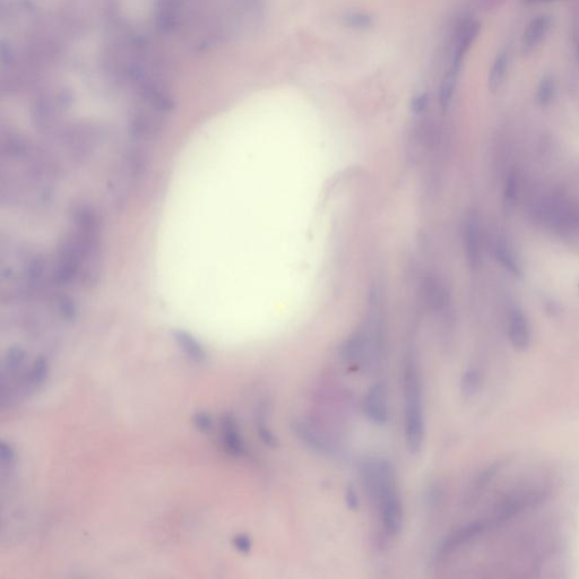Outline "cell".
Instances as JSON below:
<instances>
[{
	"mask_svg": "<svg viewBox=\"0 0 579 579\" xmlns=\"http://www.w3.org/2000/svg\"><path fill=\"white\" fill-rule=\"evenodd\" d=\"M478 32H480V24L478 21H465L460 26V31L457 33L455 49H453V57H451V67L447 71L458 75L464 57H465L466 53L472 46V43L478 37Z\"/></svg>",
	"mask_w": 579,
	"mask_h": 579,
	"instance_id": "cell-9",
	"label": "cell"
},
{
	"mask_svg": "<svg viewBox=\"0 0 579 579\" xmlns=\"http://www.w3.org/2000/svg\"><path fill=\"white\" fill-rule=\"evenodd\" d=\"M25 358H26V354H25L24 349L19 347H12L7 352L6 358H5V365H6L8 371L14 372V371L21 368L24 363Z\"/></svg>",
	"mask_w": 579,
	"mask_h": 579,
	"instance_id": "cell-20",
	"label": "cell"
},
{
	"mask_svg": "<svg viewBox=\"0 0 579 579\" xmlns=\"http://www.w3.org/2000/svg\"><path fill=\"white\" fill-rule=\"evenodd\" d=\"M148 159L143 148L130 146L123 150L107 179V197L116 211H123L135 195L148 171Z\"/></svg>",
	"mask_w": 579,
	"mask_h": 579,
	"instance_id": "cell-3",
	"label": "cell"
},
{
	"mask_svg": "<svg viewBox=\"0 0 579 579\" xmlns=\"http://www.w3.org/2000/svg\"><path fill=\"white\" fill-rule=\"evenodd\" d=\"M57 306H58V311L60 316L67 320V322H73L77 316V306L74 301L71 300V297H60L57 301Z\"/></svg>",
	"mask_w": 579,
	"mask_h": 579,
	"instance_id": "cell-22",
	"label": "cell"
},
{
	"mask_svg": "<svg viewBox=\"0 0 579 579\" xmlns=\"http://www.w3.org/2000/svg\"><path fill=\"white\" fill-rule=\"evenodd\" d=\"M578 58H579V46H578Z\"/></svg>",
	"mask_w": 579,
	"mask_h": 579,
	"instance_id": "cell-31",
	"label": "cell"
},
{
	"mask_svg": "<svg viewBox=\"0 0 579 579\" xmlns=\"http://www.w3.org/2000/svg\"><path fill=\"white\" fill-rule=\"evenodd\" d=\"M344 23L351 28H367L372 24V21H371L370 16L362 14V12H353L345 16Z\"/></svg>",
	"mask_w": 579,
	"mask_h": 579,
	"instance_id": "cell-24",
	"label": "cell"
},
{
	"mask_svg": "<svg viewBox=\"0 0 579 579\" xmlns=\"http://www.w3.org/2000/svg\"><path fill=\"white\" fill-rule=\"evenodd\" d=\"M232 544L240 553H243V555H247V553L252 551V539L248 535H245V534H238V535L233 537Z\"/></svg>",
	"mask_w": 579,
	"mask_h": 579,
	"instance_id": "cell-27",
	"label": "cell"
},
{
	"mask_svg": "<svg viewBox=\"0 0 579 579\" xmlns=\"http://www.w3.org/2000/svg\"><path fill=\"white\" fill-rule=\"evenodd\" d=\"M263 0H157L154 26L184 48L202 51L252 28Z\"/></svg>",
	"mask_w": 579,
	"mask_h": 579,
	"instance_id": "cell-1",
	"label": "cell"
},
{
	"mask_svg": "<svg viewBox=\"0 0 579 579\" xmlns=\"http://www.w3.org/2000/svg\"><path fill=\"white\" fill-rule=\"evenodd\" d=\"M363 412L374 424H385L390 419L386 387L383 383L372 385L363 399Z\"/></svg>",
	"mask_w": 579,
	"mask_h": 579,
	"instance_id": "cell-7",
	"label": "cell"
},
{
	"mask_svg": "<svg viewBox=\"0 0 579 579\" xmlns=\"http://www.w3.org/2000/svg\"><path fill=\"white\" fill-rule=\"evenodd\" d=\"M518 181L515 175H509L507 184H505V193H503V202L507 209L515 204L517 200Z\"/></svg>",
	"mask_w": 579,
	"mask_h": 579,
	"instance_id": "cell-23",
	"label": "cell"
},
{
	"mask_svg": "<svg viewBox=\"0 0 579 579\" xmlns=\"http://www.w3.org/2000/svg\"><path fill=\"white\" fill-rule=\"evenodd\" d=\"M292 429L300 442H304L311 451L322 453H331L335 451L334 444L313 423L297 420L292 423Z\"/></svg>",
	"mask_w": 579,
	"mask_h": 579,
	"instance_id": "cell-8",
	"label": "cell"
},
{
	"mask_svg": "<svg viewBox=\"0 0 579 579\" xmlns=\"http://www.w3.org/2000/svg\"><path fill=\"white\" fill-rule=\"evenodd\" d=\"M347 505H349V508L356 509L358 508V496H356V492L354 491L353 487H347Z\"/></svg>",
	"mask_w": 579,
	"mask_h": 579,
	"instance_id": "cell-29",
	"label": "cell"
},
{
	"mask_svg": "<svg viewBox=\"0 0 579 579\" xmlns=\"http://www.w3.org/2000/svg\"><path fill=\"white\" fill-rule=\"evenodd\" d=\"M508 337L512 347L525 349L530 343V328L525 313L518 308L509 311Z\"/></svg>",
	"mask_w": 579,
	"mask_h": 579,
	"instance_id": "cell-10",
	"label": "cell"
},
{
	"mask_svg": "<svg viewBox=\"0 0 579 579\" xmlns=\"http://www.w3.org/2000/svg\"><path fill=\"white\" fill-rule=\"evenodd\" d=\"M463 243L466 261L471 270H476L482 261L481 225L478 216L469 213L463 222Z\"/></svg>",
	"mask_w": 579,
	"mask_h": 579,
	"instance_id": "cell-6",
	"label": "cell"
},
{
	"mask_svg": "<svg viewBox=\"0 0 579 579\" xmlns=\"http://www.w3.org/2000/svg\"><path fill=\"white\" fill-rule=\"evenodd\" d=\"M193 424H195V426L200 432L207 433V432L211 431L214 423H213V417H211V414L207 413V412L200 411L197 412L193 415Z\"/></svg>",
	"mask_w": 579,
	"mask_h": 579,
	"instance_id": "cell-25",
	"label": "cell"
},
{
	"mask_svg": "<svg viewBox=\"0 0 579 579\" xmlns=\"http://www.w3.org/2000/svg\"><path fill=\"white\" fill-rule=\"evenodd\" d=\"M494 256H496V261L501 263V266L505 270H508L512 275L517 276V277L521 275L519 261H518L515 252H512V249L510 248L507 240H496V245H494Z\"/></svg>",
	"mask_w": 579,
	"mask_h": 579,
	"instance_id": "cell-15",
	"label": "cell"
},
{
	"mask_svg": "<svg viewBox=\"0 0 579 579\" xmlns=\"http://www.w3.org/2000/svg\"><path fill=\"white\" fill-rule=\"evenodd\" d=\"M172 337L179 349L184 352V356L195 363H204L207 361V352L196 337L184 331L175 329L172 331Z\"/></svg>",
	"mask_w": 579,
	"mask_h": 579,
	"instance_id": "cell-13",
	"label": "cell"
},
{
	"mask_svg": "<svg viewBox=\"0 0 579 579\" xmlns=\"http://www.w3.org/2000/svg\"><path fill=\"white\" fill-rule=\"evenodd\" d=\"M405 442L410 453L420 451L426 433L422 380L413 356L405 360L403 371Z\"/></svg>",
	"mask_w": 579,
	"mask_h": 579,
	"instance_id": "cell-4",
	"label": "cell"
},
{
	"mask_svg": "<svg viewBox=\"0 0 579 579\" xmlns=\"http://www.w3.org/2000/svg\"><path fill=\"white\" fill-rule=\"evenodd\" d=\"M550 28V17L546 15L537 16L530 21L521 37L523 53H530L537 49L539 43L546 37Z\"/></svg>",
	"mask_w": 579,
	"mask_h": 579,
	"instance_id": "cell-12",
	"label": "cell"
},
{
	"mask_svg": "<svg viewBox=\"0 0 579 579\" xmlns=\"http://www.w3.org/2000/svg\"><path fill=\"white\" fill-rule=\"evenodd\" d=\"M46 374H48V362L44 356H39L35 358L32 365L30 374H28V385L35 390L44 383Z\"/></svg>",
	"mask_w": 579,
	"mask_h": 579,
	"instance_id": "cell-18",
	"label": "cell"
},
{
	"mask_svg": "<svg viewBox=\"0 0 579 579\" xmlns=\"http://www.w3.org/2000/svg\"><path fill=\"white\" fill-rule=\"evenodd\" d=\"M0 456H1L3 469H12L15 466V451L10 444L5 442H1Z\"/></svg>",
	"mask_w": 579,
	"mask_h": 579,
	"instance_id": "cell-26",
	"label": "cell"
},
{
	"mask_svg": "<svg viewBox=\"0 0 579 579\" xmlns=\"http://www.w3.org/2000/svg\"><path fill=\"white\" fill-rule=\"evenodd\" d=\"M487 530H489V526L485 519L473 521L465 526L460 527L442 541L437 550V559L444 560V559L449 558L460 548H463L467 543L472 542L473 539L480 537Z\"/></svg>",
	"mask_w": 579,
	"mask_h": 579,
	"instance_id": "cell-5",
	"label": "cell"
},
{
	"mask_svg": "<svg viewBox=\"0 0 579 579\" xmlns=\"http://www.w3.org/2000/svg\"><path fill=\"white\" fill-rule=\"evenodd\" d=\"M257 432L263 444L268 447H275L276 444H277V439L275 438L273 432L270 431V428L266 426L265 414L261 413V412L258 413L257 415Z\"/></svg>",
	"mask_w": 579,
	"mask_h": 579,
	"instance_id": "cell-21",
	"label": "cell"
},
{
	"mask_svg": "<svg viewBox=\"0 0 579 579\" xmlns=\"http://www.w3.org/2000/svg\"><path fill=\"white\" fill-rule=\"evenodd\" d=\"M222 440L227 453L233 456H243L245 453V444L240 433L239 426L234 415L224 413L221 420Z\"/></svg>",
	"mask_w": 579,
	"mask_h": 579,
	"instance_id": "cell-11",
	"label": "cell"
},
{
	"mask_svg": "<svg viewBox=\"0 0 579 579\" xmlns=\"http://www.w3.org/2000/svg\"><path fill=\"white\" fill-rule=\"evenodd\" d=\"M528 1H546V0H528Z\"/></svg>",
	"mask_w": 579,
	"mask_h": 579,
	"instance_id": "cell-30",
	"label": "cell"
},
{
	"mask_svg": "<svg viewBox=\"0 0 579 579\" xmlns=\"http://www.w3.org/2000/svg\"><path fill=\"white\" fill-rule=\"evenodd\" d=\"M555 95V82L551 75H546L539 80L537 91V102L539 107L551 105Z\"/></svg>",
	"mask_w": 579,
	"mask_h": 579,
	"instance_id": "cell-17",
	"label": "cell"
},
{
	"mask_svg": "<svg viewBox=\"0 0 579 579\" xmlns=\"http://www.w3.org/2000/svg\"><path fill=\"white\" fill-rule=\"evenodd\" d=\"M423 297L432 310L444 309L449 302L447 288L435 276H426L423 282Z\"/></svg>",
	"mask_w": 579,
	"mask_h": 579,
	"instance_id": "cell-14",
	"label": "cell"
},
{
	"mask_svg": "<svg viewBox=\"0 0 579 579\" xmlns=\"http://www.w3.org/2000/svg\"><path fill=\"white\" fill-rule=\"evenodd\" d=\"M365 490L379 507L383 530L390 537L397 535L403 526V505L396 487L392 465L385 460H372L362 466Z\"/></svg>",
	"mask_w": 579,
	"mask_h": 579,
	"instance_id": "cell-2",
	"label": "cell"
},
{
	"mask_svg": "<svg viewBox=\"0 0 579 579\" xmlns=\"http://www.w3.org/2000/svg\"><path fill=\"white\" fill-rule=\"evenodd\" d=\"M426 107H428V96H426V94L417 95L412 100L411 107L415 114H421L426 110Z\"/></svg>",
	"mask_w": 579,
	"mask_h": 579,
	"instance_id": "cell-28",
	"label": "cell"
},
{
	"mask_svg": "<svg viewBox=\"0 0 579 579\" xmlns=\"http://www.w3.org/2000/svg\"><path fill=\"white\" fill-rule=\"evenodd\" d=\"M508 64L509 57L507 51H501L496 55L494 64L491 66L490 73H489V80H487L489 89L492 92H496L503 85L507 69H508Z\"/></svg>",
	"mask_w": 579,
	"mask_h": 579,
	"instance_id": "cell-16",
	"label": "cell"
},
{
	"mask_svg": "<svg viewBox=\"0 0 579 579\" xmlns=\"http://www.w3.org/2000/svg\"><path fill=\"white\" fill-rule=\"evenodd\" d=\"M481 385V374L476 368H469L465 371L463 378H462V383H460V388L465 396L474 395L475 392H478Z\"/></svg>",
	"mask_w": 579,
	"mask_h": 579,
	"instance_id": "cell-19",
	"label": "cell"
}]
</instances>
